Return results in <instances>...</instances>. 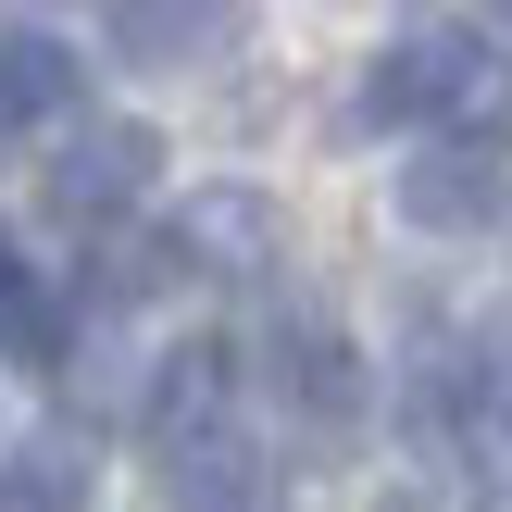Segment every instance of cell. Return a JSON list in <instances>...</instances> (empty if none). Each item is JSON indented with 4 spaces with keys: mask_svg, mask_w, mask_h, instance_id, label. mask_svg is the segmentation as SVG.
I'll return each instance as SVG.
<instances>
[{
    "mask_svg": "<svg viewBox=\"0 0 512 512\" xmlns=\"http://www.w3.org/2000/svg\"><path fill=\"white\" fill-rule=\"evenodd\" d=\"M500 88H512V63H500L488 25H400L363 75V125H450Z\"/></svg>",
    "mask_w": 512,
    "mask_h": 512,
    "instance_id": "cell-1",
    "label": "cell"
},
{
    "mask_svg": "<svg viewBox=\"0 0 512 512\" xmlns=\"http://www.w3.org/2000/svg\"><path fill=\"white\" fill-rule=\"evenodd\" d=\"M500 213H512V138L488 125H450L400 163V225H425V238H488Z\"/></svg>",
    "mask_w": 512,
    "mask_h": 512,
    "instance_id": "cell-2",
    "label": "cell"
},
{
    "mask_svg": "<svg viewBox=\"0 0 512 512\" xmlns=\"http://www.w3.org/2000/svg\"><path fill=\"white\" fill-rule=\"evenodd\" d=\"M150 163H163V138L150 125H125V113H100V125H63V150H50V213L63 225H100V213H125V200H150Z\"/></svg>",
    "mask_w": 512,
    "mask_h": 512,
    "instance_id": "cell-3",
    "label": "cell"
},
{
    "mask_svg": "<svg viewBox=\"0 0 512 512\" xmlns=\"http://www.w3.org/2000/svg\"><path fill=\"white\" fill-rule=\"evenodd\" d=\"M138 425H150V450L225 438V425H238V350L225 338H175L163 363H150V388H138Z\"/></svg>",
    "mask_w": 512,
    "mask_h": 512,
    "instance_id": "cell-4",
    "label": "cell"
},
{
    "mask_svg": "<svg viewBox=\"0 0 512 512\" xmlns=\"http://www.w3.org/2000/svg\"><path fill=\"white\" fill-rule=\"evenodd\" d=\"M275 200L263 188H200L188 213H175V263L188 275H250V263H275Z\"/></svg>",
    "mask_w": 512,
    "mask_h": 512,
    "instance_id": "cell-5",
    "label": "cell"
},
{
    "mask_svg": "<svg viewBox=\"0 0 512 512\" xmlns=\"http://www.w3.org/2000/svg\"><path fill=\"white\" fill-rule=\"evenodd\" d=\"M275 388H288L313 425H338V413H363V350H350L325 313H288L275 325Z\"/></svg>",
    "mask_w": 512,
    "mask_h": 512,
    "instance_id": "cell-6",
    "label": "cell"
},
{
    "mask_svg": "<svg viewBox=\"0 0 512 512\" xmlns=\"http://www.w3.org/2000/svg\"><path fill=\"white\" fill-rule=\"evenodd\" d=\"M100 38L125 63H213V50H238V13H213V0H125V13H100Z\"/></svg>",
    "mask_w": 512,
    "mask_h": 512,
    "instance_id": "cell-7",
    "label": "cell"
},
{
    "mask_svg": "<svg viewBox=\"0 0 512 512\" xmlns=\"http://www.w3.org/2000/svg\"><path fill=\"white\" fill-rule=\"evenodd\" d=\"M163 488H175V512H275V488H263V450L225 425V438H188V450H163Z\"/></svg>",
    "mask_w": 512,
    "mask_h": 512,
    "instance_id": "cell-8",
    "label": "cell"
},
{
    "mask_svg": "<svg viewBox=\"0 0 512 512\" xmlns=\"http://www.w3.org/2000/svg\"><path fill=\"white\" fill-rule=\"evenodd\" d=\"M88 488H100L88 438H13L0 450V512H88Z\"/></svg>",
    "mask_w": 512,
    "mask_h": 512,
    "instance_id": "cell-9",
    "label": "cell"
},
{
    "mask_svg": "<svg viewBox=\"0 0 512 512\" xmlns=\"http://www.w3.org/2000/svg\"><path fill=\"white\" fill-rule=\"evenodd\" d=\"M75 100V50L50 25H0V125H50Z\"/></svg>",
    "mask_w": 512,
    "mask_h": 512,
    "instance_id": "cell-10",
    "label": "cell"
},
{
    "mask_svg": "<svg viewBox=\"0 0 512 512\" xmlns=\"http://www.w3.org/2000/svg\"><path fill=\"white\" fill-rule=\"evenodd\" d=\"M0 338H38V275L0 250Z\"/></svg>",
    "mask_w": 512,
    "mask_h": 512,
    "instance_id": "cell-11",
    "label": "cell"
},
{
    "mask_svg": "<svg viewBox=\"0 0 512 512\" xmlns=\"http://www.w3.org/2000/svg\"><path fill=\"white\" fill-rule=\"evenodd\" d=\"M500 500H512V475H500Z\"/></svg>",
    "mask_w": 512,
    "mask_h": 512,
    "instance_id": "cell-12",
    "label": "cell"
}]
</instances>
